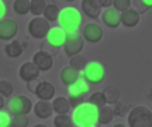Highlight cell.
Returning <instances> with one entry per match:
<instances>
[{
  "mask_svg": "<svg viewBox=\"0 0 152 127\" xmlns=\"http://www.w3.org/2000/svg\"><path fill=\"white\" fill-rule=\"evenodd\" d=\"M4 13H6V6H4L3 0H0V19H3Z\"/></svg>",
  "mask_w": 152,
  "mask_h": 127,
  "instance_id": "obj_38",
  "label": "cell"
},
{
  "mask_svg": "<svg viewBox=\"0 0 152 127\" xmlns=\"http://www.w3.org/2000/svg\"><path fill=\"white\" fill-rule=\"evenodd\" d=\"M46 4H48L46 0H30V12L34 16H40V15H43Z\"/></svg>",
  "mask_w": 152,
  "mask_h": 127,
  "instance_id": "obj_26",
  "label": "cell"
},
{
  "mask_svg": "<svg viewBox=\"0 0 152 127\" xmlns=\"http://www.w3.org/2000/svg\"><path fill=\"white\" fill-rule=\"evenodd\" d=\"M68 102H69V105H71V109H74V108L80 106L81 104H84V102H86V99H84V95H78V93H68Z\"/></svg>",
  "mask_w": 152,
  "mask_h": 127,
  "instance_id": "obj_31",
  "label": "cell"
},
{
  "mask_svg": "<svg viewBox=\"0 0 152 127\" xmlns=\"http://www.w3.org/2000/svg\"><path fill=\"white\" fill-rule=\"evenodd\" d=\"M140 1L145 4V7H146V9H151L152 7V0H140Z\"/></svg>",
  "mask_w": 152,
  "mask_h": 127,
  "instance_id": "obj_39",
  "label": "cell"
},
{
  "mask_svg": "<svg viewBox=\"0 0 152 127\" xmlns=\"http://www.w3.org/2000/svg\"><path fill=\"white\" fill-rule=\"evenodd\" d=\"M81 13L78 12V9L75 7H65L61 9L59 16H58V24L59 27L65 31V33H75L78 31L80 25H81Z\"/></svg>",
  "mask_w": 152,
  "mask_h": 127,
  "instance_id": "obj_2",
  "label": "cell"
},
{
  "mask_svg": "<svg viewBox=\"0 0 152 127\" xmlns=\"http://www.w3.org/2000/svg\"><path fill=\"white\" fill-rule=\"evenodd\" d=\"M53 123H55V127H68L72 123V118L69 114H56Z\"/></svg>",
  "mask_w": 152,
  "mask_h": 127,
  "instance_id": "obj_28",
  "label": "cell"
},
{
  "mask_svg": "<svg viewBox=\"0 0 152 127\" xmlns=\"http://www.w3.org/2000/svg\"><path fill=\"white\" fill-rule=\"evenodd\" d=\"M81 76L90 83V84H99L106 77V68L99 61H87L86 67L81 71Z\"/></svg>",
  "mask_w": 152,
  "mask_h": 127,
  "instance_id": "obj_4",
  "label": "cell"
},
{
  "mask_svg": "<svg viewBox=\"0 0 152 127\" xmlns=\"http://www.w3.org/2000/svg\"><path fill=\"white\" fill-rule=\"evenodd\" d=\"M4 105H6V101H4V98H3V96L0 95V111H1V109L4 108Z\"/></svg>",
  "mask_w": 152,
  "mask_h": 127,
  "instance_id": "obj_40",
  "label": "cell"
},
{
  "mask_svg": "<svg viewBox=\"0 0 152 127\" xmlns=\"http://www.w3.org/2000/svg\"><path fill=\"white\" fill-rule=\"evenodd\" d=\"M59 12H61V9L56 3H48L45 10H43V18L48 19L49 22H55V21H58Z\"/></svg>",
  "mask_w": 152,
  "mask_h": 127,
  "instance_id": "obj_24",
  "label": "cell"
},
{
  "mask_svg": "<svg viewBox=\"0 0 152 127\" xmlns=\"http://www.w3.org/2000/svg\"><path fill=\"white\" fill-rule=\"evenodd\" d=\"M33 127H49V126H46V124H36V126H33Z\"/></svg>",
  "mask_w": 152,
  "mask_h": 127,
  "instance_id": "obj_43",
  "label": "cell"
},
{
  "mask_svg": "<svg viewBox=\"0 0 152 127\" xmlns=\"http://www.w3.org/2000/svg\"><path fill=\"white\" fill-rule=\"evenodd\" d=\"M40 81H42L40 79H34L31 81H27V90L31 92V93H36V89H37V86H39Z\"/></svg>",
  "mask_w": 152,
  "mask_h": 127,
  "instance_id": "obj_35",
  "label": "cell"
},
{
  "mask_svg": "<svg viewBox=\"0 0 152 127\" xmlns=\"http://www.w3.org/2000/svg\"><path fill=\"white\" fill-rule=\"evenodd\" d=\"M13 10L18 15L30 13V0H15L13 1Z\"/></svg>",
  "mask_w": 152,
  "mask_h": 127,
  "instance_id": "obj_27",
  "label": "cell"
},
{
  "mask_svg": "<svg viewBox=\"0 0 152 127\" xmlns=\"http://www.w3.org/2000/svg\"><path fill=\"white\" fill-rule=\"evenodd\" d=\"M33 62L36 64V67L40 70V71H49L53 67V56L52 53H49L48 50H39L34 53L33 56Z\"/></svg>",
  "mask_w": 152,
  "mask_h": 127,
  "instance_id": "obj_10",
  "label": "cell"
},
{
  "mask_svg": "<svg viewBox=\"0 0 152 127\" xmlns=\"http://www.w3.org/2000/svg\"><path fill=\"white\" fill-rule=\"evenodd\" d=\"M90 89V83L81 76L72 86L68 87V93H78V95H86Z\"/></svg>",
  "mask_w": 152,
  "mask_h": 127,
  "instance_id": "obj_22",
  "label": "cell"
},
{
  "mask_svg": "<svg viewBox=\"0 0 152 127\" xmlns=\"http://www.w3.org/2000/svg\"><path fill=\"white\" fill-rule=\"evenodd\" d=\"M98 3H99V6L103 7V9H106V7H111L112 6V0H96Z\"/></svg>",
  "mask_w": 152,
  "mask_h": 127,
  "instance_id": "obj_37",
  "label": "cell"
},
{
  "mask_svg": "<svg viewBox=\"0 0 152 127\" xmlns=\"http://www.w3.org/2000/svg\"><path fill=\"white\" fill-rule=\"evenodd\" d=\"M52 109L56 114H68L71 111V105L68 102V98H65V96L55 98L53 102H52Z\"/></svg>",
  "mask_w": 152,
  "mask_h": 127,
  "instance_id": "obj_19",
  "label": "cell"
},
{
  "mask_svg": "<svg viewBox=\"0 0 152 127\" xmlns=\"http://www.w3.org/2000/svg\"><path fill=\"white\" fill-rule=\"evenodd\" d=\"M86 64H87V59L81 53L74 55V56H69V67H72L77 71H83V68L86 67Z\"/></svg>",
  "mask_w": 152,
  "mask_h": 127,
  "instance_id": "obj_25",
  "label": "cell"
},
{
  "mask_svg": "<svg viewBox=\"0 0 152 127\" xmlns=\"http://www.w3.org/2000/svg\"><path fill=\"white\" fill-rule=\"evenodd\" d=\"M46 40L52 47L59 49L64 46V42H65V31L61 27H50V30L46 36Z\"/></svg>",
  "mask_w": 152,
  "mask_h": 127,
  "instance_id": "obj_14",
  "label": "cell"
},
{
  "mask_svg": "<svg viewBox=\"0 0 152 127\" xmlns=\"http://www.w3.org/2000/svg\"><path fill=\"white\" fill-rule=\"evenodd\" d=\"M127 123L130 127H152V111L145 105H137L129 111Z\"/></svg>",
  "mask_w": 152,
  "mask_h": 127,
  "instance_id": "obj_3",
  "label": "cell"
},
{
  "mask_svg": "<svg viewBox=\"0 0 152 127\" xmlns=\"http://www.w3.org/2000/svg\"><path fill=\"white\" fill-rule=\"evenodd\" d=\"M72 123L80 127H98V108L89 102L81 104L80 106L74 108L72 112Z\"/></svg>",
  "mask_w": 152,
  "mask_h": 127,
  "instance_id": "obj_1",
  "label": "cell"
},
{
  "mask_svg": "<svg viewBox=\"0 0 152 127\" xmlns=\"http://www.w3.org/2000/svg\"><path fill=\"white\" fill-rule=\"evenodd\" d=\"M64 52L66 56H74L78 55L83 47H84V39L83 36L75 31V33H65V42H64Z\"/></svg>",
  "mask_w": 152,
  "mask_h": 127,
  "instance_id": "obj_5",
  "label": "cell"
},
{
  "mask_svg": "<svg viewBox=\"0 0 152 127\" xmlns=\"http://www.w3.org/2000/svg\"><path fill=\"white\" fill-rule=\"evenodd\" d=\"M68 127H80V126H78V124H75V123H71Z\"/></svg>",
  "mask_w": 152,
  "mask_h": 127,
  "instance_id": "obj_44",
  "label": "cell"
},
{
  "mask_svg": "<svg viewBox=\"0 0 152 127\" xmlns=\"http://www.w3.org/2000/svg\"><path fill=\"white\" fill-rule=\"evenodd\" d=\"M49 30H50V22L45 19L43 16H34L28 22V34L33 39H37V40L46 39Z\"/></svg>",
  "mask_w": 152,
  "mask_h": 127,
  "instance_id": "obj_6",
  "label": "cell"
},
{
  "mask_svg": "<svg viewBox=\"0 0 152 127\" xmlns=\"http://www.w3.org/2000/svg\"><path fill=\"white\" fill-rule=\"evenodd\" d=\"M33 109V102L28 96L25 95H16L9 101V111L16 115V114H25L28 115Z\"/></svg>",
  "mask_w": 152,
  "mask_h": 127,
  "instance_id": "obj_7",
  "label": "cell"
},
{
  "mask_svg": "<svg viewBox=\"0 0 152 127\" xmlns=\"http://www.w3.org/2000/svg\"><path fill=\"white\" fill-rule=\"evenodd\" d=\"M120 21L126 28H133L140 22V13L137 10H134L133 7H129L126 10L121 12L120 15Z\"/></svg>",
  "mask_w": 152,
  "mask_h": 127,
  "instance_id": "obj_13",
  "label": "cell"
},
{
  "mask_svg": "<svg viewBox=\"0 0 152 127\" xmlns=\"http://www.w3.org/2000/svg\"><path fill=\"white\" fill-rule=\"evenodd\" d=\"M120 15H121V12H118L115 7H106L103 12L101 13L102 21H103V24L106 25V27H109V28H118L120 25H121V21H120Z\"/></svg>",
  "mask_w": 152,
  "mask_h": 127,
  "instance_id": "obj_12",
  "label": "cell"
},
{
  "mask_svg": "<svg viewBox=\"0 0 152 127\" xmlns=\"http://www.w3.org/2000/svg\"><path fill=\"white\" fill-rule=\"evenodd\" d=\"M12 121V117L9 112L6 111H0V127H4L6 124H9Z\"/></svg>",
  "mask_w": 152,
  "mask_h": 127,
  "instance_id": "obj_34",
  "label": "cell"
},
{
  "mask_svg": "<svg viewBox=\"0 0 152 127\" xmlns=\"http://www.w3.org/2000/svg\"><path fill=\"white\" fill-rule=\"evenodd\" d=\"M103 98H105V102L106 105H115L118 101H120V92L117 87L114 86H108L103 89Z\"/></svg>",
  "mask_w": 152,
  "mask_h": 127,
  "instance_id": "obj_23",
  "label": "cell"
},
{
  "mask_svg": "<svg viewBox=\"0 0 152 127\" xmlns=\"http://www.w3.org/2000/svg\"><path fill=\"white\" fill-rule=\"evenodd\" d=\"M81 10L92 19H98L102 13V7L96 0H81Z\"/></svg>",
  "mask_w": 152,
  "mask_h": 127,
  "instance_id": "obj_17",
  "label": "cell"
},
{
  "mask_svg": "<svg viewBox=\"0 0 152 127\" xmlns=\"http://www.w3.org/2000/svg\"><path fill=\"white\" fill-rule=\"evenodd\" d=\"M148 98H149V99H151V101H152V89H151V90H149V93H148Z\"/></svg>",
  "mask_w": 152,
  "mask_h": 127,
  "instance_id": "obj_45",
  "label": "cell"
},
{
  "mask_svg": "<svg viewBox=\"0 0 152 127\" xmlns=\"http://www.w3.org/2000/svg\"><path fill=\"white\" fill-rule=\"evenodd\" d=\"M18 22L13 19H0V40H13L18 34Z\"/></svg>",
  "mask_w": 152,
  "mask_h": 127,
  "instance_id": "obj_8",
  "label": "cell"
},
{
  "mask_svg": "<svg viewBox=\"0 0 152 127\" xmlns=\"http://www.w3.org/2000/svg\"><path fill=\"white\" fill-rule=\"evenodd\" d=\"M4 127H16L15 126V124H13V123H12V121H10V123H9V124H6V126Z\"/></svg>",
  "mask_w": 152,
  "mask_h": 127,
  "instance_id": "obj_42",
  "label": "cell"
},
{
  "mask_svg": "<svg viewBox=\"0 0 152 127\" xmlns=\"http://www.w3.org/2000/svg\"><path fill=\"white\" fill-rule=\"evenodd\" d=\"M40 70L36 67V64L33 61H27L24 62L21 67H19V79L24 80L25 83L27 81H31L34 79H39L40 77Z\"/></svg>",
  "mask_w": 152,
  "mask_h": 127,
  "instance_id": "obj_11",
  "label": "cell"
},
{
  "mask_svg": "<svg viewBox=\"0 0 152 127\" xmlns=\"http://www.w3.org/2000/svg\"><path fill=\"white\" fill-rule=\"evenodd\" d=\"M65 1H75V0H65Z\"/></svg>",
  "mask_w": 152,
  "mask_h": 127,
  "instance_id": "obj_46",
  "label": "cell"
},
{
  "mask_svg": "<svg viewBox=\"0 0 152 127\" xmlns=\"http://www.w3.org/2000/svg\"><path fill=\"white\" fill-rule=\"evenodd\" d=\"M59 77H61L62 84L65 86V87H69V86H72L81 77V71H77V70H74L72 67L68 65V67H64V68L61 70Z\"/></svg>",
  "mask_w": 152,
  "mask_h": 127,
  "instance_id": "obj_15",
  "label": "cell"
},
{
  "mask_svg": "<svg viewBox=\"0 0 152 127\" xmlns=\"http://www.w3.org/2000/svg\"><path fill=\"white\" fill-rule=\"evenodd\" d=\"M22 52H24V47L18 40H10L4 46V53L9 58H18V56L22 55Z\"/></svg>",
  "mask_w": 152,
  "mask_h": 127,
  "instance_id": "obj_21",
  "label": "cell"
},
{
  "mask_svg": "<svg viewBox=\"0 0 152 127\" xmlns=\"http://www.w3.org/2000/svg\"><path fill=\"white\" fill-rule=\"evenodd\" d=\"M112 127H127L126 124H123V123H118V124H114Z\"/></svg>",
  "mask_w": 152,
  "mask_h": 127,
  "instance_id": "obj_41",
  "label": "cell"
},
{
  "mask_svg": "<svg viewBox=\"0 0 152 127\" xmlns=\"http://www.w3.org/2000/svg\"><path fill=\"white\" fill-rule=\"evenodd\" d=\"M132 4L134 6L133 9H134V10H137L139 13H140V12H145V10H148V9L145 7V4H143L140 0H132Z\"/></svg>",
  "mask_w": 152,
  "mask_h": 127,
  "instance_id": "obj_36",
  "label": "cell"
},
{
  "mask_svg": "<svg viewBox=\"0 0 152 127\" xmlns=\"http://www.w3.org/2000/svg\"><path fill=\"white\" fill-rule=\"evenodd\" d=\"M112 7H115L118 12H123L132 7V0H112Z\"/></svg>",
  "mask_w": 152,
  "mask_h": 127,
  "instance_id": "obj_33",
  "label": "cell"
},
{
  "mask_svg": "<svg viewBox=\"0 0 152 127\" xmlns=\"http://www.w3.org/2000/svg\"><path fill=\"white\" fill-rule=\"evenodd\" d=\"M12 123L16 127H27L30 120H28V115H25V114H16L12 117Z\"/></svg>",
  "mask_w": 152,
  "mask_h": 127,
  "instance_id": "obj_32",
  "label": "cell"
},
{
  "mask_svg": "<svg viewBox=\"0 0 152 127\" xmlns=\"http://www.w3.org/2000/svg\"><path fill=\"white\" fill-rule=\"evenodd\" d=\"M83 39L87 40L89 43H99L103 37V30L99 24L96 22H89L83 28Z\"/></svg>",
  "mask_w": 152,
  "mask_h": 127,
  "instance_id": "obj_9",
  "label": "cell"
},
{
  "mask_svg": "<svg viewBox=\"0 0 152 127\" xmlns=\"http://www.w3.org/2000/svg\"><path fill=\"white\" fill-rule=\"evenodd\" d=\"M89 104H92L93 106H96L98 109L105 106L106 102H105V98H103V93L102 92H95L90 95V99H89Z\"/></svg>",
  "mask_w": 152,
  "mask_h": 127,
  "instance_id": "obj_29",
  "label": "cell"
},
{
  "mask_svg": "<svg viewBox=\"0 0 152 127\" xmlns=\"http://www.w3.org/2000/svg\"><path fill=\"white\" fill-rule=\"evenodd\" d=\"M33 111H34L36 117H39L42 120H46V118L52 117V114H53L52 102L50 101H39L37 104L33 105Z\"/></svg>",
  "mask_w": 152,
  "mask_h": 127,
  "instance_id": "obj_18",
  "label": "cell"
},
{
  "mask_svg": "<svg viewBox=\"0 0 152 127\" xmlns=\"http://www.w3.org/2000/svg\"><path fill=\"white\" fill-rule=\"evenodd\" d=\"M55 92H56V87L52 84L50 81H45L42 80L37 89H36V95L40 101H50L55 98Z\"/></svg>",
  "mask_w": 152,
  "mask_h": 127,
  "instance_id": "obj_16",
  "label": "cell"
},
{
  "mask_svg": "<svg viewBox=\"0 0 152 127\" xmlns=\"http://www.w3.org/2000/svg\"><path fill=\"white\" fill-rule=\"evenodd\" d=\"M0 95L6 99L13 95V84L7 80H0Z\"/></svg>",
  "mask_w": 152,
  "mask_h": 127,
  "instance_id": "obj_30",
  "label": "cell"
},
{
  "mask_svg": "<svg viewBox=\"0 0 152 127\" xmlns=\"http://www.w3.org/2000/svg\"><path fill=\"white\" fill-rule=\"evenodd\" d=\"M114 108L111 105H105L98 109V123L99 124H109L114 120Z\"/></svg>",
  "mask_w": 152,
  "mask_h": 127,
  "instance_id": "obj_20",
  "label": "cell"
}]
</instances>
